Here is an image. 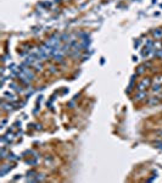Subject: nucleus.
<instances>
[{
    "instance_id": "nucleus-6",
    "label": "nucleus",
    "mask_w": 162,
    "mask_h": 183,
    "mask_svg": "<svg viewBox=\"0 0 162 183\" xmlns=\"http://www.w3.org/2000/svg\"><path fill=\"white\" fill-rule=\"evenodd\" d=\"M145 97H146V92H144V90H143L140 94H138V95L135 97V100H143Z\"/></svg>"
},
{
    "instance_id": "nucleus-4",
    "label": "nucleus",
    "mask_w": 162,
    "mask_h": 183,
    "mask_svg": "<svg viewBox=\"0 0 162 183\" xmlns=\"http://www.w3.org/2000/svg\"><path fill=\"white\" fill-rule=\"evenodd\" d=\"M4 98L8 100V101H16L17 100V98L15 95H12V94H10V93H5L4 94Z\"/></svg>"
},
{
    "instance_id": "nucleus-7",
    "label": "nucleus",
    "mask_w": 162,
    "mask_h": 183,
    "mask_svg": "<svg viewBox=\"0 0 162 183\" xmlns=\"http://www.w3.org/2000/svg\"><path fill=\"white\" fill-rule=\"evenodd\" d=\"M159 103H160V99L159 98H151L149 100V104L150 105H155V104H159Z\"/></svg>"
},
{
    "instance_id": "nucleus-2",
    "label": "nucleus",
    "mask_w": 162,
    "mask_h": 183,
    "mask_svg": "<svg viewBox=\"0 0 162 183\" xmlns=\"http://www.w3.org/2000/svg\"><path fill=\"white\" fill-rule=\"evenodd\" d=\"M150 83H151V81H150V78H144L141 82L139 83V86H138V90L139 92H143V90H145V88H147L150 86Z\"/></svg>"
},
{
    "instance_id": "nucleus-9",
    "label": "nucleus",
    "mask_w": 162,
    "mask_h": 183,
    "mask_svg": "<svg viewBox=\"0 0 162 183\" xmlns=\"http://www.w3.org/2000/svg\"><path fill=\"white\" fill-rule=\"evenodd\" d=\"M1 106L4 107V109H6V110H11V109H12V106H11V105H6V104H5V101H3Z\"/></svg>"
},
{
    "instance_id": "nucleus-8",
    "label": "nucleus",
    "mask_w": 162,
    "mask_h": 183,
    "mask_svg": "<svg viewBox=\"0 0 162 183\" xmlns=\"http://www.w3.org/2000/svg\"><path fill=\"white\" fill-rule=\"evenodd\" d=\"M145 71V67L144 66H140V67H138V71H137V74H141Z\"/></svg>"
},
{
    "instance_id": "nucleus-5",
    "label": "nucleus",
    "mask_w": 162,
    "mask_h": 183,
    "mask_svg": "<svg viewBox=\"0 0 162 183\" xmlns=\"http://www.w3.org/2000/svg\"><path fill=\"white\" fill-rule=\"evenodd\" d=\"M160 92H162V86L161 84H155L154 87H152V93H160Z\"/></svg>"
},
{
    "instance_id": "nucleus-1",
    "label": "nucleus",
    "mask_w": 162,
    "mask_h": 183,
    "mask_svg": "<svg viewBox=\"0 0 162 183\" xmlns=\"http://www.w3.org/2000/svg\"><path fill=\"white\" fill-rule=\"evenodd\" d=\"M60 42H61V39H60V37L54 36V37H51V38H50V39H49L45 44L48 45V46H50V48H55V49H57V48H60V46H61Z\"/></svg>"
},
{
    "instance_id": "nucleus-3",
    "label": "nucleus",
    "mask_w": 162,
    "mask_h": 183,
    "mask_svg": "<svg viewBox=\"0 0 162 183\" xmlns=\"http://www.w3.org/2000/svg\"><path fill=\"white\" fill-rule=\"evenodd\" d=\"M152 36L156 38V39H161L162 38V29L161 28H156L152 31Z\"/></svg>"
}]
</instances>
